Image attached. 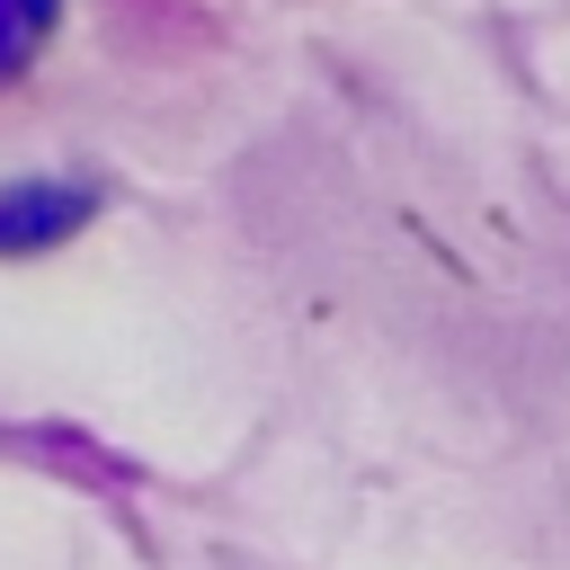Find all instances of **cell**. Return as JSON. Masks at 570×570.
Here are the masks:
<instances>
[{
	"label": "cell",
	"instance_id": "2",
	"mask_svg": "<svg viewBox=\"0 0 570 570\" xmlns=\"http://www.w3.org/2000/svg\"><path fill=\"white\" fill-rule=\"evenodd\" d=\"M53 9L62 0H0V80L36 62V45L53 36Z\"/></svg>",
	"mask_w": 570,
	"mask_h": 570
},
{
	"label": "cell",
	"instance_id": "1",
	"mask_svg": "<svg viewBox=\"0 0 570 570\" xmlns=\"http://www.w3.org/2000/svg\"><path fill=\"white\" fill-rule=\"evenodd\" d=\"M80 214H89L80 187H9L0 196V249H45V240L80 232Z\"/></svg>",
	"mask_w": 570,
	"mask_h": 570
}]
</instances>
